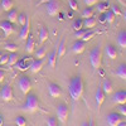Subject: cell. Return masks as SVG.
I'll return each mask as SVG.
<instances>
[{
	"label": "cell",
	"mask_w": 126,
	"mask_h": 126,
	"mask_svg": "<svg viewBox=\"0 0 126 126\" xmlns=\"http://www.w3.org/2000/svg\"><path fill=\"white\" fill-rule=\"evenodd\" d=\"M48 93L50 97L53 98H58L62 96V88L58 83H54V82H49L48 83Z\"/></svg>",
	"instance_id": "6"
},
{
	"label": "cell",
	"mask_w": 126,
	"mask_h": 126,
	"mask_svg": "<svg viewBox=\"0 0 126 126\" xmlns=\"http://www.w3.org/2000/svg\"><path fill=\"white\" fill-rule=\"evenodd\" d=\"M93 16V8L92 6H87L85 10L82 12V19H87Z\"/></svg>",
	"instance_id": "33"
},
{
	"label": "cell",
	"mask_w": 126,
	"mask_h": 126,
	"mask_svg": "<svg viewBox=\"0 0 126 126\" xmlns=\"http://www.w3.org/2000/svg\"><path fill=\"white\" fill-rule=\"evenodd\" d=\"M0 96H1L3 101L5 102H9V101H13V97H14V94H13V90L12 87H10L9 85L4 86L1 90H0Z\"/></svg>",
	"instance_id": "8"
},
{
	"label": "cell",
	"mask_w": 126,
	"mask_h": 126,
	"mask_svg": "<svg viewBox=\"0 0 126 126\" xmlns=\"http://www.w3.org/2000/svg\"><path fill=\"white\" fill-rule=\"evenodd\" d=\"M87 32V29H85V28H82V29H79V30H77V32H75V37L77 38V39H82V37L85 35V33Z\"/></svg>",
	"instance_id": "40"
},
{
	"label": "cell",
	"mask_w": 126,
	"mask_h": 126,
	"mask_svg": "<svg viewBox=\"0 0 126 126\" xmlns=\"http://www.w3.org/2000/svg\"><path fill=\"white\" fill-rule=\"evenodd\" d=\"M6 18H8V19H6L8 22H10V23H16V22H18V12H16L15 9L9 10Z\"/></svg>",
	"instance_id": "28"
},
{
	"label": "cell",
	"mask_w": 126,
	"mask_h": 126,
	"mask_svg": "<svg viewBox=\"0 0 126 126\" xmlns=\"http://www.w3.org/2000/svg\"><path fill=\"white\" fill-rule=\"evenodd\" d=\"M32 62H33V58L32 57H23V58H19V61L15 63V66L20 71H27V69H29Z\"/></svg>",
	"instance_id": "9"
},
{
	"label": "cell",
	"mask_w": 126,
	"mask_h": 126,
	"mask_svg": "<svg viewBox=\"0 0 126 126\" xmlns=\"http://www.w3.org/2000/svg\"><path fill=\"white\" fill-rule=\"evenodd\" d=\"M100 33V32H96V30H92V29H87V32H86V33H85V35H83L82 37V40L83 42H86V43H87V42L88 40H91L94 35H97Z\"/></svg>",
	"instance_id": "27"
},
{
	"label": "cell",
	"mask_w": 126,
	"mask_h": 126,
	"mask_svg": "<svg viewBox=\"0 0 126 126\" xmlns=\"http://www.w3.org/2000/svg\"><path fill=\"white\" fill-rule=\"evenodd\" d=\"M28 18H29V15H27V13H20V14H18V22H16V23H18L20 27H23V25L27 23Z\"/></svg>",
	"instance_id": "31"
},
{
	"label": "cell",
	"mask_w": 126,
	"mask_h": 126,
	"mask_svg": "<svg viewBox=\"0 0 126 126\" xmlns=\"http://www.w3.org/2000/svg\"><path fill=\"white\" fill-rule=\"evenodd\" d=\"M22 110L25 111V112H29V113H33V112L39 110V100H38L35 93L29 92L27 94V98H25V102L22 106Z\"/></svg>",
	"instance_id": "2"
},
{
	"label": "cell",
	"mask_w": 126,
	"mask_h": 126,
	"mask_svg": "<svg viewBox=\"0 0 126 126\" xmlns=\"http://www.w3.org/2000/svg\"><path fill=\"white\" fill-rule=\"evenodd\" d=\"M88 126H96V125H94V121H93L92 119L88 121Z\"/></svg>",
	"instance_id": "47"
},
{
	"label": "cell",
	"mask_w": 126,
	"mask_h": 126,
	"mask_svg": "<svg viewBox=\"0 0 126 126\" xmlns=\"http://www.w3.org/2000/svg\"><path fill=\"white\" fill-rule=\"evenodd\" d=\"M46 10H47V14L49 16H56L59 13V4L56 1V0H50V1L47 3Z\"/></svg>",
	"instance_id": "7"
},
{
	"label": "cell",
	"mask_w": 126,
	"mask_h": 126,
	"mask_svg": "<svg viewBox=\"0 0 126 126\" xmlns=\"http://www.w3.org/2000/svg\"><path fill=\"white\" fill-rule=\"evenodd\" d=\"M102 48L101 44L96 46L90 53V63L93 69H100L102 64Z\"/></svg>",
	"instance_id": "3"
},
{
	"label": "cell",
	"mask_w": 126,
	"mask_h": 126,
	"mask_svg": "<svg viewBox=\"0 0 126 126\" xmlns=\"http://www.w3.org/2000/svg\"><path fill=\"white\" fill-rule=\"evenodd\" d=\"M115 73H116V76H119L120 78L126 81V63H121V64H119L116 71H115Z\"/></svg>",
	"instance_id": "22"
},
{
	"label": "cell",
	"mask_w": 126,
	"mask_h": 126,
	"mask_svg": "<svg viewBox=\"0 0 126 126\" xmlns=\"http://www.w3.org/2000/svg\"><path fill=\"white\" fill-rule=\"evenodd\" d=\"M57 52H58V48H54L53 49V52L49 54V57H48V66L50 67V68H54L56 67V63H57Z\"/></svg>",
	"instance_id": "20"
},
{
	"label": "cell",
	"mask_w": 126,
	"mask_h": 126,
	"mask_svg": "<svg viewBox=\"0 0 126 126\" xmlns=\"http://www.w3.org/2000/svg\"><path fill=\"white\" fill-rule=\"evenodd\" d=\"M34 46H35V42H34L33 37L29 34L28 38L25 39V52L27 53H33L34 52Z\"/></svg>",
	"instance_id": "18"
},
{
	"label": "cell",
	"mask_w": 126,
	"mask_h": 126,
	"mask_svg": "<svg viewBox=\"0 0 126 126\" xmlns=\"http://www.w3.org/2000/svg\"><path fill=\"white\" fill-rule=\"evenodd\" d=\"M0 69H3V68H1V66H0Z\"/></svg>",
	"instance_id": "53"
},
{
	"label": "cell",
	"mask_w": 126,
	"mask_h": 126,
	"mask_svg": "<svg viewBox=\"0 0 126 126\" xmlns=\"http://www.w3.org/2000/svg\"><path fill=\"white\" fill-rule=\"evenodd\" d=\"M4 78H5V72L3 69H0V83L4 81Z\"/></svg>",
	"instance_id": "46"
},
{
	"label": "cell",
	"mask_w": 126,
	"mask_h": 126,
	"mask_svg": "<svg viewBox=\"0 0 126 126\" xmlns=\"http://www.w3.org/2000/svg\"><path fill=\"white\" fill-rule=\"evenodd\" d=\"M105 97H106V94H105L102 87H98V88L96 90V94H94V98H96V105H97L98 109L102 106V103L105 102Z\"/></svg>",
	"instance_id": "16"
},
{
	"label": "cell",
	"mask_w": 126,
	"mask_h": 126,
	"mask_svg": "<svg viewBox=\"0 0 126 126\" xmlns=\"http://www.w3.org/2000/svg\"><path fill=\"white\" fill-rule=\"evenodd\" d=\"M1 56H3V53H1V52H0V58H1Z\"/></svg>",
	"instance_id": "52"
},
{
	"label": "cell",
	"mask_w": 126,
	"mask_h": 126,
	"mask_svg": "<svg viewBox=\"0 0 126 126\" xmlns=\"http://www.w3.org/2000/svg\"><path fill=\"white\" fill-rule=\"evenodd\" d=\"M105 53H106V56L110 59H116L119 52H117V48L115 47L113 44H107L106 48H105Z\"/></svg>",
	"instance_id": "15"
},
{
	"label": "cell",
	"mask_w": 126,
	"mask_h": 126,
	"mask_svg": "<svg viewBox=\"0 0 126 126\" xmlns=\"http://www.w3.org/2000/svg\"><path fill=\"white\" fill-rule=\"evenodd\" d=\"M100 22L101 23H106V16H105V13H101V15H100Z\"/></svg>",
	"instance_id": "45"
},
{
	"label": "cell",
	"mask_w": 126,
	"mask_h": 126,
	"mask_svg": "<svg viewBox=\"0 0 126 126\" xmlns=\"http://www.w3.org/2000/svg\"><path fill=\"white\" fill-rule=\"evenodd\" d=\"M19 61V57H18V53L16 52H13V53L9 54V61H8V66L12 67V66H15V63Z\"/></svg>",
	"instance_id": "30"
},
{
	"label": "cell",
	"mask_w": 126,
	"mask_h": 126,
	"mask_svg": "<svg viewBox=\"0 0 126 126\" xmlns=\"http://www.w3.org/2000/svg\"><path fill=\"white\" fill-rule=\"evenodd\" d=\"M49 37V30L46 28V27H42L40 28V32H39V44L42 46L44 43V42L48 39Z\"/></svg>",
	"instance_id": "23"
},
{
	"label": "cell",
	"mask_w": 126,
	"mask_h": 126,
	"mask_svg": "<svg viewBox=\"0 0 126 126\" xmlns=\"http://www.w3.org/2000/svg\"><path fill=\"white\" fill-rule=\"evenodd\" d=\"M96 24H97V20H96V18H93V16L83 19V28L85 29H92V28L96 27Z\"/></svg>",
	"instance_id": "21"
},
{
	"label": "cell",
	"mask_w": 126,
	"mask_h": 126,
	"mask_svg": "<svg viewBox=\"0 0 126 126\" xmlns=\"http://www.w3.org/2000/svg\"><path fill=\"white\" fill-rule=\"evenodd\" d=\"M106 120H107L109 126H117L121 122V116H120V113H117V112H111V113L107 115Z\"/></svg>",
	"instance_id": "14"
},
{
	"label": "cell",
	"mask_w": 126,
	"mask_h": 126,
	"mask_svg": "<svg viewBox=\"0 0 126 126\" xmlns=\"http://www.w3.org/2000/svg\"><path fill=\"white\" fill-rule=\"evenodd\" d=\"M47 126H58L57 119H56V117H53V116L48 117V120H47Z\"/></svg>",
	"instance_id": "41"
},
{
	"label": "cell",
	"mask_w": 126,
	"mask_h": 126,
	"mask_svg": "<svg viewBox=\"0 0 126 126\" xmlns=\"http://www.w3.org/2000/svg\"><path fill=\"white\" fill-rule=\"evenodd\" d=\"M98 0H83V3L86 4V6H93L94 4H97Z\"/></svg>",
	"instance_id": "44"
},
{
	"label": "cell",
	"mask_w": 126,
	"mask_h": 126,
	"mask_svg": "<svg viewBox=\"0 0 126 126\" xmlns=\"http://www.w3.org/2000/svg\"><path fill=\"white\" fill-rule=\"evenodd\" d=\"M122 16H124V19H125V22H126V9L124 10V13H122Z\"/></svg>",
	"instance_id": "50"
},
{
	"label": "cell",
	"mask_w": 126,
	"mask_h": 126,
	"mask_svg": "<svg viewBox=\"0 0 126 126\" xmlns=\"http://www.w3.org/2000/svg\"><path fill=\"white\" fill-rule=\"evenodd\" d=\"M68 5H69V8L73 10V12L78 10V1L77 0H68Z\"/></svg>",
	"instance_id": "39"
},
{
	"label": "cell",
	"mask_w": 126,
	"mask_h": 126,
	"mask_svg": "<svg viewBox=\"0 0 126 126\" xmlns=\"http://www.w3.org/2000/svg\"><path fill=\"white\" fill-rule=\"evenodd\" d=\"M117 43L121 48H126V30L125 29H121L117 34Z\"/></svg>",
	"instance_id": "19"
},
{
	"label": "cell",
	"mask_w": 126,
	"mask_h": 126,
	"mask_svg": "<svg viewBox=\"0 0 126 126\" xmlns=\"http://www.w3.org/2000/svg\"><path fill=\"white\" fill-rule=\"evenodd\" d=\"M4 49L10 52V53H13V52L18 50V46L15 43H12V42H8V43H5V46H4Z\"/></svg>",
	"instance_id": "34"
},
{
	"label": "cell",
	"mask_w": 126,
	"mask_h": 126,
	"mask_svg": "<svg viewBox=\"0 0 126 126\" xmlns=\"http://www.w3.org/2000/svg\"><path fill=\"white\" fill-rule=\"evenodd\" d=\"M58 48V52H57V58H62L63 56L66 54V39L63 38L62 40H61V43H59V46L57 47Z\"/></svg>",
	"instance_id": "26"
},
{
	"label": "cell",
	"mask_w": 126,
	"mask_h": 126,
	"mask_svg": "<svg viewBox=\"0 0 126 126\" xmlns=\"http://www.w3.org/2000/svg\"><path fill=\"white\" fill-rule=\"evenodd\" d=\"M109 9H110V4L107 1H101L97 5V10H98L100 13H105V12H107Z\"/></svg>",
	"instance_id": "32"
},
{
	"label": "cell",
	"mask_w": 126,
	"mask_h": 126,
	"mask_svg": "<svg viewBox=\"0 0 126 126\" xmlns=\"http://www.w3.org/2000/svg\"><path fill=\"white\" fill-rule=\"evenodd\" d=\"M102 90H103L105 94L112 93V91H113V85H112V82H111L110 79H105L103 83H102Z\"/></svg>",
	"instance_id": "24"
},
{
	"label": "cell",
	"mask_w": 126,
	"mask_h": 126,
	"mask_svg": "<svg viewBox=\"0 0 126 126\" xmlns=\"http://www.w3.org/2000/svg\"><path fill=\"white\" fill-rule=\"evenodd\" d=\"M29 34H30V18H28L27 23L22 27V30H20V34L19 35H20V39L25 40Z\"/></svg>",
	"instance_id": "17"
},
{
	"label": "cell",
	"mask_w": 126,
	"mask_h": 126,
	"mask_svg": "<svg viewBox=\"0 0 126 126\" xmlns=\"http://www.w3.org/2000/svg\"><path fill=\"white\" fill-rule=\"evenodd\" d=\"M119 1H120V3H122V1H121V0H119Z\"/></svg>",
	"instance_id": "54"
},
{
	"label": "cell",
	"mask_w": 126,
	"mask_h": 126,
	"mask_svg": "<svg viewBox=\"0 0 126 126\" xmlns=\"http://www.w3.org/2000/svg\"><path fill=\"white\" fill-rule=\"evenodd\" d=\"M81 126H88V122H87V121H83Z\"/></svg>",
	"instance_id": "51"
},
{
	"label": "cell",
	"mask_w": 126,
	"mask_h": 126,
	"mask_svg": "<svg viewBox=\"0 0 126 126\" xmlns=\"http://www.w3.org/2000/svg\"><path fill=\"white\" fill-rule=\"evenodd\" d=\"M3 124H4V119H3L1 115H0V126H3Z\"/></svg>",
	"instance_id": "48"
},
{
	"label": "cell",
	"mask_w": 126,
	"mask_h": 126,
	"mask_svg": "<svg viewBox=\"0 0 126 126\" xmlns=\"http://www.w3.org/2000/svg\"><path fill=\"white\" fill-rule=\"evenodd\" d=\"M46 64V61L42 58V59H33V62L30 63V72L32 73H38L42 71V68H43V66Z\"/></svg>",
	"instance_id": "11"
},
{
	"label": "cell",
	"mask_w": 126,
	"mask_h": 126,
	"mask_svg": "<svg viewBox=\"0 0 126 126\" xmlns=\"http://www.w3.org/2000/svg\"><path fill=\"white\" fill-rule=\"evenodd\" d=\"M0 5H1L4 12H9L14 8V1L13 0H0Z\"/></svg>",
	"instance_id": "25"
},
{
	"label": "cell",
	"mask_w": 126,
	"mask_h": 126,
	"mask_svg": "<svg viewBox=\"0 0 126 126\" xmlns=\"http://www.w3.org/2000/svg\"><path fill=\"white\" fill-rule=\"evenodd\" d=\"M117 126H126V121H121Z\"/></svg>",
	"instance_id": "49"
},
{
	"label": "cell",
	"mask_w": 126,
	"mask_h": 126,
	"mask_svg": "<svg viewBox=\"0 0 126 126\" xmlns=\"http://www.w3.org/2000/svg\"><path fill=\"white\" fill-rule=\"evenodd\" d=\"M86 49V42H83L82 39H77L75 43L72 44V52L75 54H81Z\"/></svg>",
	"instance_id": "12"
},
{
	"label": "cell",
	"mask_w": 126,
	"mask_h": 126,
	"mask_svg": "<svg viewBox=\"0 0 126 126\" xmlns=\"http://www.w3.org/2000/svg\"><path fill=\"white\" fill-rule=\"evenodd\" d=\"M105 16H106V23H109V24H112L115 22V18H116L110 9L107 10V12H105Z\"/></svg>",
	"instance_id": "36"
},
{
	"label": "cell",
	"mask_w": 126,
	"mask_h": 126,
	"mask_svg": "<svg viewBox=\"0 0 126 126\" xmlns=\"http://www.w3.org/2000/svg\"><path fill=\"white\" fill-rule=\"evenodd\" d=\"M82 28H83V19L82 18H76L75 20H73V23H72V29L75 32H77V30H79Z\"/></svg>",
	"instance_id": "29"
},
{
	"label": "cell",
	"mask_w": 126,
	"mask_h": 126,
	"mask_svg": "<svg viewBox=\"0 0 126 126\" xmlns=\"http://www.w3.org/2000/svg\"><path fill=\"white\" fill-rule=\"evenodd\" d=\"M14 121H15L16 126H27V120L23 116H16Z\"/></svg>",
	"instance_id": "38"
},
{
	"label": "cell",
	"mask_w": 126,
	"mask_h": 126,
	"mask_svg": "<svg viewBox=\"0 0 126 126\" xmlns=\"http://www.w3.org/2000/svg\"><path fill=\"white\" fill-rule=\"evenodd\" d=\"M0 90H1V88H0Z\"/></svg>",
	"instance_id": "55"
},
{
	"label": "cell",
	"mask_w": 126,
	"mask_h": 126,
	"mask_svg": "<svg viewBox=\"0 0 126 126\" xmlns=\"http://www.w3.org/2000/svg\"><path fill=\"white\" fill-rule=\"evenodd\" d=\"M110 10H111V12H112V13L115 14V16H121V15H122L120 6H119V5H116V4L111 5V6H110Z\"/></svg>",
	"instance_id": "37"
},
{
	"label": "cell",
	"mask_w": 126,
	"mask_h": 126,
	"mask_svg": "<svg viewBox=\"0 0 126 126\" xmlns=\"http://www.w3.org/2000/svg\"><path fill=\"white\" fill-rule=\"evenodd\" d=\"M117 110L121 115L126 116V105H117Z\"/></svg>",
	"instance_id": "43"
},
{
	"label": "cell",
	"mask_w": 126,
	"mask_h": 126,
	"mask_svg": "<svg viewBox=\"0 0 126 126\" xmlns=\"http://www.w3.org/2000/svg\"><path fill=\"white\" fill-rule=\"evenodd\" d=\"M46 53H47V48H46V47H40V48H38V49L35 50V58H37V59L44 58Z\"/></svg>",
	"instance_id": "35"
},
{
	"label": "cell",
	"mask_w": 126,
	"mask_h": 126,
	"mask_svg": "<svg viewBox=\"0 0 126 126\" xmlns=\"http://www.w3.org/2000/svg\"><path fill=\"white\" fill-rule=\"evenodd\" d=\"M0 29L4 32V37H9L14 32L13 23L8 22V20H3V22H0Z\"/></svg>",
	"instance_id": "13"
},
{
	"label": "cell",
	"mask_w": 126,
	"mask_h": 126,
	"mask_svg": "<svg viewBox=\"0 0 126 126\" xmlns=\"http://www.w3.org/2000/svg\"><path fill=\"white\" fill-rule=\"evenodd\" d=\"M68 91H69L71 97L75 100V101H78L79 98H82L83 91H85V85H83V79H82V77L79 75L73 76L69 79Z\"/></svg>",
	"instance_id": "1"
},
{
	"label": "cell",
	"mask_w": 126,
	"mask_h": 126,
	"mask_svg": "<svg viewBox=\"0 0 126 126\" xmlns=\"http://www.w3.org/2000/svg\"><path fill=\"white\" fill-rule=\"evenodd\" d=\"M57 116H58V120L61 122H66L68 120V116H69V109L66 103H58L57 105Z\"/></svg>",
	"instance_id": "5"
},
{
	"label": "cell",
	"mask_w": 126,
	"mask_h": 126,
	"mask_svg": "<svg viewBox=\"0 0 126 126\" xmlns=\"http://www.w3.org/2000/svg\"><path fill=\"white\" fill-rule=\"evenodd\" d=\"M18 86L24 94H28L32 90V81L27 75H20L18 77Z\"/></svg>",
	"instance_id": "4"
},
{
	"label": "cell",
	"mask_w": 126,
	"mask_h": 126,
	"mask_svg": "<svg viewBox=\"0 0 126 126\" xmlns=\"http://www.w3.org/2000/svg\"><path fill=\"white\" fill-rule=\"evenodd\" d=\"M8 61H9V54H3L1 58H0V66L8 64Z\"/></svg>",
	"instance_id": "42"
},
{
	"label": "cell",
	"mask_w": 126,
	"mask_h": 126,
	"mask_svg": "<svg viewBox=\"0 0 126 126\" xmlns=\"http://www.w3.org/2000/svg\"><path fill=\"white\" fill-rule=\"evenodd\" d=\"M112 101L116 105H126V90H121V91L115 92Z\"/></svg>",
	"instance_id": "10"
}]
</instances>
